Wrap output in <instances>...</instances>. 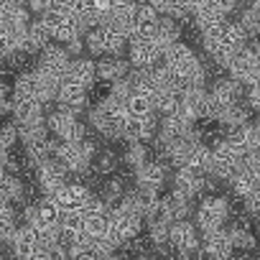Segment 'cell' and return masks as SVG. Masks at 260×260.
<instances>
[{"instance_id": "8", "label": "cell", "mask_w": 260, "mask_h": 260, "mask_svg": "<svg viewBox=\"0 0 260 260\" xmlns=\"http://www.w3.org/2000/svg\"><path fill=\"white\" fill-rule=\"evenodd\" d=\"M34 181L36 186L44 191V197H54L61 186L69 184V169L64 164H59L56 158L41 164L36 171H34Z\"/></svg>"}, {"instance_id": "20", "label": "cell", "mask_w": 260, "mask_h": 260, "mask_svg": "<svg viewBox=\"0 0 260 260\" xmlns=\"http://www.w3.org/2000/svg\"><path fill=\"white\" fill-rule=\"evenodd\" d=\"M51 44H54V39H51V34H49L44 18L31 21V26H28V31H26V41H23V51L31 54V56H39V54H41L44 49H49Z\"/></svg>"}, {"instance_id": "21", "label": "cell", "mask_w": 260, "mask_h": 260, "mask_svg": "<svg viewBox=\"0 0 260 260\" xmlns=\"http://www.w3.org/2000/svg\"><path fill=\"white\" fill-rule=\"evenodd\" d=\"M67 79H72V82L92 89L94 82H100L97 79V61L92 56H77V59H72V67L67 72Z\"/></svg>"}, {"instance_id": "31", "label": "cell", "mask_w": 260, "mask_h": 260, "mask_svg": "<svg viewBox=\"0 0 260 260\" xmlns=\"http://www.w3.org/2000/svg\"><path fill=\"white\" fill-rule=\"evenodd\" d=\"M21 141V130H18V122L16 120H8L3 125V130H0V148L6 151H13V146Z\"/></svg>"}, {"instance_id": "6", "label": "cell", "mask_w": 260, "mask_h": 260, "mask_svg": "<svg viewBox=\"0 0 260 260\" xmlns=\"http://www.w3.org/2000/svg\"><path fill=\"white\" fill-rule=\"evenodd\" d=\"M171 247L176 255H199L202 252V232L197 222L176 219L171 224Z\"/></svg>"}, {"instance_id": "7", "label": "cell", "mask_w": 260, "mask_h": 260, "mask_svg": "<svg viewBox=\"0 0 260 260\" xmlns=\"http://www.w3.org/2000/svg\"><path fill=\"white\" fill-rule=\"evenodd\" d=\"M240 169H242V158L224 141H219L217 146H212V169H209V176H214L217 181H227L230 184Z\"/></svg>"}, {"instance_id": "10", "label": "cell", "mask_w": 260, "mask_h": 260, "mask_svg": "<svg viewBox=\"0 0 260 260\" xmlns=\"http://www.w3.org/2000/svg\"><path fill=\"white\" fill-rule=\"evenodd\" d=\"M44 23H46V28H49L54 44H61V46H67L69 41L84 36L79 21H77L72 13H54V11H51V13L44 16Z\"/></svg>"}, {"instance_id": "5", "label": "cell", "mask_w": 260, "mask_h": 260, "mask_svg": "<svg viewBox=\"0 0 260 260\" xmlns=\"http://www.w3.org/2000/svg\"><path fill=\"white\" fill-rule=\"evenodd\" d=\"M84 44L92 56H120L127 39L112 26H97L94 31L84 36Z\"/></svg>"}, {"instance_id": "25", "label": "cell", "mask_w": 260, "mask_h": 260, "mask_svg": "<svg viewBox=\"0 0 260 260\" xmlns=\"http://www.w3.org/2000/svg\"><path fill=\"white\" fill-rule=\"evenodd\" d=\"M18 125L23 122H34V120H41L46 117L44 115V105L39 100H16V107H13V115H11Z\"/></svg>"}, {"instance_id": "28", "label": "cell", "mask_w": 260, "mask_h": 260, "mask_svg": "<svg viewBox=\"0 0 260 260\" xmlns=\"http://www.w3.org/2000/svg\"><path fill=\"white\" fill-rule=\"evenodd\" d=\"M117 164H120V158L112 148H100L92 161V171H94V176H112Z\"/></svg>"}, {"instance_id": "29", "label": "cell", "mask_w": 260, "mask_h": 260, "mask_svg": "<svg viewBox=\"0 0 260 260\" xmlns=\"http://www.w3.org/2000/svg\"><path fill=\"white\" fill-rule=\"evenodd\" d=\"M125 110L130 117H148L156 112V105H153V97H148L143 92H133V97L125 102Z\"/></svg>"}, {"instance_id": "39", "label": "cell", "mask_w": 260, "mask_h": 260, "mask_svg": "<svg viewBox=\"0 0 260 260\" xmlns=\"http://www.w3.org/2000/svg\"><path fill=\"white\" fill-rule=\"evenodd\" d=\"M250 8H252V11H257V13H260V0H252V3H250Z\"/></svg>"}, {"instance_id": "18", "label": "cell", "mask_w": 260, "mask_h": 260, "mask_svg": "<svg viewBox=\"0 0 260 260\" xmlns=\"http://www.w3.org/2000/svg\"><path fill=\"white\" fill-rule=\"evenodd\" d=\"M161 13L148 3V0H141V3L133 6V26H136V36H153L158 23H161Z\"/></svg>"}, {"instance_id": "12", "label": "cell", "mask_w": 260, "mask_h": 260, "mask_svg": "<svg viewBox=\"0 0 260 260\" xmlns=\"http://www.w3.org/2000/svg\"><path fill=\"white\" fill-rule=\"evenodd\" d=\"M133 176H136V186L138 189L161 194V189L169 181V164H164L161 158H151L148 164H143L141 169H136Z\"/></svg>"}, {"instance_id": "19", "label": "cell", "mask_w": 260, "mask_h": 260, "mask_svg": "<svg viewBox=\"0 0 260 260\" xmlns=\"http://www.w3.org/2000/svg\"><path fill=\"white\" fill-rule=\"evenodd\" d=\"M130 72H133V64H130V59H122V56H102L97 61V79L107 84L125 79Z\"/></svg>"}, {"instance_id": "38", "label": "cell", "mask_w": 260, "mask_h": 260, "mask_svg": "<svg viewBox=\"0 0 260 260\" xmlns=\"http://www.w3.org/2000/svg\"><path fill=\"white\" fill-rule=\"evenodd\" d=\"M250 51H252V54H255V59H257V61H260V39H257V41H252V44H250Z\"/></svg>"}, {"instance_id": "4", "label": "cell", "mask_w": 260, "mask_h": 260, "mask_svg": "<svg viewBox=\"0 0 260 260\" xmlns=\"http://www.w3.org/2000/svg\"><path fill=\"white\" fill-rule=\"evenodd\" d=\"M127 59L133 69H153L164 61V49L153 36H133L127 41Z\"/></svg>"}, {"instance_id": "32", "label": "cell", "mask_w": 260, "mask_h": 260, "mask_svg": "<svg viewBox=\"0 0 260 260\" xmlns=\"http://www.w3.org/2000/svg\"><path fill=\"white\" fill-rule=\"evenodd\" d=\"M133 92H136V87H133V82H130V77H125V79L110 84V97H115V100L122 102V105L133 97Z\"/></svg>"}, {"instance_id": "30", "label": "cell", "mask_w": 260, "mask_h": 260, "mask_svg": "<svg viewBox=\"0 0 260 260\" xmlns=\"http://www.w3.org/2000/svg\"><path fill=\"white\" fill-rule=\"evenodd\" d=\"M122 161H125V166H130V169H141L143 164H148L151 161V148H148V143H127V151L122 153Z\"/></svg>"}, {"instance_id": "14", "label": "cell", "mask_w": 260, "mask_h": 260, "mask_svg": "<svg viewBox=\"0 0 260 260\" xmlns=\"http://www.w3.org/2000/svg\"><path fill=\"white\" fill-rule=\"evenodd\" d=\"M227 72H230V77H232V79L242 82L245 87L260 84V61L255 59V54L250 51V46H247V49H242V51L232 59V64L227 67Z\"/></svg>"}, {"instance_id": "33", "label": "cell", "mask_w": 260, "mask_h": 260, "mask_svg": "<svg viewBox=\"0 0 260 260\" xmlns=\"http://www.w3.org/2000/svg\"><path fill=\"white\" fill-rule=\"evenodd\" d=\"M84 224H87V219H84V212H64V217H61V230L64 232H72V235H77V232H82L84 230Z\"/></svg>"}, {"instance_id": "36", "label": "cell", "mask_w": 260, "mask_h": 260, "mask_svg": "<svg viewBox=\"0 0 260 260\" xmlns=\"http://www.w3.org/2000/svg\"><path fill=\"white\" fill-rule=\"evenodd\" d=\"M207 3H209V6H214V8H217L219 13H224V16H227V13H232V11L237 8V0H207Z\"/></svg>"}, {"instance_id": "2", "label": "cell", "mask_w": 260, "mask_h": 260, "mask_svg": "<svg viewBox=\"0 0 260 260\" xmlns=\"http://www.w3.org/2000/svg\"><path fill=\"white\" fill-rule=\"evenodd\" d=\"M230 214H232V207H230V202L224 197H219V194H204L202 202H199V207H197V212H194V217H197L194 222H197L199 232L207 235V232H214V230L224 227V222L230 219Z\"/></svg>"}, {"instance_id": "13", "label": "cell", "mask_w": 260, "mask_h": 260, "mask_svg": "<svg viewBox=\"0 0 260 260\" xmlns=\"http://www.w3.org/2000/svg\"><path fill=\"white\" fill-rule=\"evenodd\" d=\"M69 67H72V54L61 44H51L49 49H44L36 56V69H41V72H46L56 79H64Z\"/></svg>"}, {"instance_id": "22", "label": "cell", "mask_w": 260, "mask_h": 260, "mask_svg": "<svg viewBox=\"0 0 260 260\" xmlns=\"http://www.w3.org/2000/svg\"><path fill=\"white\" fill-rule=\"evenodd\" d=\"M46 122H49V130H51V136H54V138L67 141L69 133L74 130V125L79 122V117H77L72 110H67V107H56L54 112H49Z\"/></svg>"}, {"instance_id": "1", "label": "cell", "mask_w": 260, "mask_h": 260, "mask_svg": "<svg viewBox=\"0 0 260 260\" xmlns=\"http://www.w3.org/2000/svg\"><path fill=\"white\" fill-rule=\"evenodd\" d=\"M127 120V110L122 102L115 97H102L100 102L92 105L89 110V125L97 136L110 138V141H122V125Z\"/></svg>"}, {"instance_id": "3", "label": "cell", "mask_w": 260, "mask_h": 260, "mask_svg": "<svg viewBox=\"0 0 260 260\" xmlns=\"http://www.w3.org/2000/svg\"><path fill=\"white\" fill-rule=\"evenodd\" d=\"M143 222H146L143 217H138L136 212H130L125 204H117V207L110 209V235H107V237H110L117 247H122L125 242L141 237Z\"/></svg>"}, {"instance_id": "27", "label": "cell", "mask_w": 260, "mask_h": 260, "mask_svg": "<svg viewBox=\"0 0 260 260\" xmlns=\"http://www.w3.org/2000/svg\"><path fill=\"white\" fill-rule=\"evenodd\" d=\"M125 194H127V186H125V179L122 176H107L105 181H102V199L107 202V207L112 209V207H117L122 199H125Z\"/></svg>"}, {"instance_id": "24", "label": "cell", "mask_w": 260, "mask_h": 260, "mask_svg": "<svg viewBox=\"0 0 260 260\" xmlns=\"http://www.w3.org/2000/svg\"><path fill=\"white\" fill-rule=\"evenodd\" d=\"M230 186H232V191H235V197H237L240 202L247 199L250 194L260 191V181H257V176H255L250 169H240V171L235 174V179L230 181Z\"/></svg>"}, {"instance_id": "35", "label": "cell", "mask_w": 260, "mask_h": 260, "mask_svg": "<svg viewBox=\"0 0 260 260\" xmlns=\"http://www.w3.org/2000/svg\"><path fill=\"white\" fill-rule=\"evenodd\" d=\"M51 8H54V0H28V11L36 13L39 18H44Z\"/></svg>"}, {"instance_id": "34", "label": "cell", "mask_w": 260, "mask_h": 260, "mask_svg": "<svg viewBox=\"0 0 260 260\" xmlns=\"http://www.w3.org/2000/svg\"><path fill=\"white\" fill-rule=\"evenodd\" d=\"M242 209H245L247 217L260 219V191H255V194H250L247 199H242Z\"/></svg>"}, {"instance_id": "23", "label": "cell", "mask_w": 260, "mask_h": 260, "mask_svg": "<svg viewBox=\"0 0 260 260\" xmlns=\"http://www.w3.org/2000/svg\"><path fill=\"white\" fill-rule=\"evenodd\" d=\"M161 204H164V209L174 217V222L176 219H189V214H191V199L186 197V194H181V191H169V194H164L161 197Z\"/></svg>"}, {"instance_id": "9", "label": "cell", "mask_w": 260, "mask_h": 260, "mask_svg": "<svg viewBox=\"0 0 260 260\" xmlns=\"http://www.w3.org/2000/svg\"><path fill=\"white\" fill-rule=\"evenodd\" d=\"M158 127H161L158 112H153L148 117H130L127 115V120L122 125V141L125 143H151L158 136Z\"/></svg>"}, {"instance_id": "37", "label": "cell", "mask_w": 260, "mask_h": 260, "mask_svg": "<svg viewBox=\"0 0 260 260\" xmlns=\"http://www.w3.org/2000/svg\"><path fill=\"white\" fill-rule=\"evenodd\" d=\"M31 260H56V257H54V250H51V247H44V245H41V247L34 252Z\"/></svg>"}, {"instance_id": "16", "label": "cell", "mask_w": 260, "mask_h": 260, "mask_svg": "<svg viewBox=\"0 0 260 260\" xmlns=\"http://www.w3.org/2000/svg\"><path fill=\"white\" fill-rule=\"evenodd\" d=\"M56 105H59V107L72 110L74 115H79L82 110H87V107H89V89L64 77V79H61V87H59Z\"/></svg>"}, {"instance_id": "40", "label": "cell", "mask_w": 260, "mask_h": 260, "mask_svg": "<svg viewBox=\"0 0 260 260\" xmlns=\"http://www.w3.org/2000/svg\"><path fill=\"white\" fill-rule=\"evenodd\" d=\"M237 260H250V257H247V255H242V257H237Z\"/></svg>"}, {"instance_id": "17", "label": "cell", "mask_w": 260, "mask_h": 260, "mask_svg": "<svg viewBox=\"0 0 260 260\" xmlns=\"http://www.w3.org/2000/svg\"><path fill=\"white\" fill-rule=\"evenodd\" d=\"M39 247H41V237H39V232H36L31 224L23 222V224L18 227L13 242H11V252H13V257H16V260H31L34 252H36Z\"/></svg>"}, {"instance_id": "11", "label": "cell", "mask_w": 260, "mask_h": 260, "mask_svg": "<svg viewBox=\"0 0 260 260\" xmlns=\"http://www.w3.org/2000/svg\"><path fill=\"white\" fill-rule=\"evenodd\" d=\"M224 143H227L240 158H247V156H252V153H260V136H257L255 122L232 127L230 133H224Z\"/></svg>"}, {"instance_id": "15", "label": "cell", "mask_w": 260, "mask_h": 260, "mask_svg": "<svg viewBox=\"0 0 260 260\" xmlns=\"http://www.w3.org/2000/svg\"><path fill=\"white\" fill-rule=\"evenodd\" d=\"M92 197H94V194H92L89 184H84V181H69L67 186H61V189L54 194L56 204H59L64 212H82Z\"/></svg>"}, {"instance_id": "26", "label": "cell", "mask_w": 260, "mask_h": 260, "mask_svg": "<svg viewBox=\"0 0 260 260\" xmlns=\"http://www.w3.org/2000/svg\"><path fill=\"white\" fill-rule=\"evenodd\" d=\"M153 39L161 44V49H164V51H166L169 46H174L176 41H181L179 21H174V18L164 16V18H161V23H158V28H156V34H153Z\"/></svg>"}]
</instances>
